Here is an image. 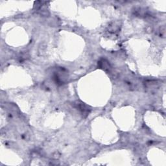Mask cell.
<instances>
[{
	"label": "cell",
	"instance_id": "obj_1",
	"mask_svg": "<svg viewBox=\"0 0 166 166\" xmlns=\"http://www.w3.org/2000/svg\"><path fill=\"white\" fill-rule=\"evenodd\" d=\"M68 78V73L65 69L62 68H56L52 72V78L57 85L65 84Z\"/></svg>",
	"mask_w": 166,
	"mask_h": 166
},
{
	"label": "cell",
	"instance_id": "obj_2",
	"mask_svg": "<svg viewBox=\"0 0 166 166\" xmlns=\"http://www.w3.org/2000/svg\"><path fill=\"white\" fill-rule=\"evenodd\" d=\"M160 86V83L156 80H147L144 82L145 89L148 92L153 93L159 90Z\"/></svg>",
	"mask_w": 166,
	"mask_h": 166
},
{
	"label": "cell",
	"instance_id": "obj_3",
	"mask_svg": "<svg viewBox=\"0 0 166 166\" xmlns=\"http://www.w3.org/2000/svg\"><path fill=\"white\" fill-rule=\"evenodd\" d=\"M75 107L79 110L83 115H85L86 116H88L90 112V108L85 104L80 101H76L74 103Z\"/></svg>",
	"mask_w": 166,
	"mask_h": 166
},
{
	"label": "cell",
	"instance_id": "obj_4",
	"mask_svg": "<svg viewBox=\"0 0 166 166\" xmlns=\"http://www.w3.org/2000/svg\"><path fill=\"white\" fill-rule=\"evenodd\" d=\"M98 66L100 68L102 69L107 72H110L111 70V66L110 63L106 59H102L98 62Z\"/></svg>",
	"mask_w": 166,
	"mask_h": 166
},
{
	"label": "cell",
	"instance_id": "obj_5",
	"mask_svg": "<svg viewBox=\"0 0 166 166\" xmlns=\"http://www.w3.org/2000/svg\"><path fill=\"white\" fill-rule=\"evenodd\" d=\"M120 27V22L115 21V22L112 23V24L109 26L108 30H109L110 32L116 33V32H117V31H119Z\"/></svg>",
	"mask_w": 166,
	"mask_h": 166
},
{
	"label": "cell",
	"instance_id": "obj_6",
	"mask_svg": "<svg viewBox=\"0 0 166 166\" xmlns=\"http://www.w3.org/2000/svg\"><path fill=\"white\" fill-rule=\"evenodd\" d=\"M29 57V54L28 53H20V55L19 56L18 59L20 62H23V61H25L26 60H27Z\"/></svg>",
	"mask_w": 166,
	"mask_h": 166
},
{
	"label": "cell",
	"instance_id": "obj_7",
	"mask_svg": "<svg viewBox=\"0 0 166 166\" xmlns=\"http://www.w3.org/2000/svg\"><path fill=\"white\" fill-rule=\"evenodd\" d=\"M159 33H160V36L162 38H165V26H162L160 28L159 30Z\"/></svg>",
	"mask_w": 166,
	"mask_h": 166
}]
</instances>
